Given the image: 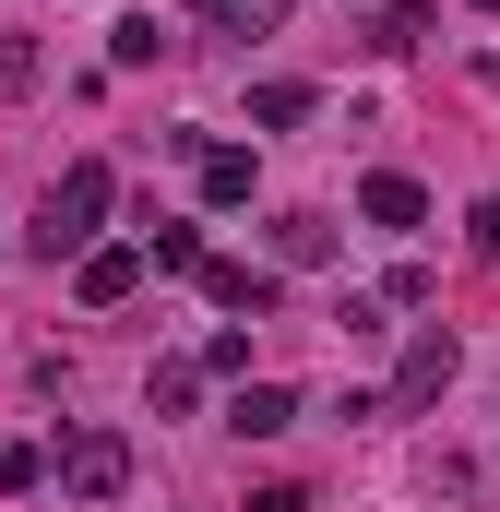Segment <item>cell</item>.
Wrapping results in <instances>:
<instances>
[{"label":"cell","instance_id":"6","mask_svg":"<svg viewBox=\"0 0 500 512\" xmlns=\"http://www.w3.org/2000/svg\"><path fill=\"white\" fill-rule=\"evenodd\" d=\"M203 298H215L227 322H262V310H274V274H262V262H203Z\"/></svg>","mask_w":500,"mask_h":512},{"label":"cell","instance_id":"2","mask_svg":"<svg viewBox=\"0 0 500 512\" xmlns=\"http://www.w3.org/2000/svg\"><path fill=\"white\" fill-rule=\"evenodd\" d=\"M60 489H72V501H120L131 489V441L120 429H72V441H60Z\"/></svg>","mask_w":500,"mask_h":512},{"label":"cell","instance_id":"10","mask_svg":"<svg viewBox=\"0 0 500 512\" xmlns=\"http://www.w3.org/2000/svg\"><path fill=\"white\" fill-rule=\"evenodd\" d=\"M286 0H203V36H274Z\"/></svg>","mask_w":500,"mask_h":512},{"label":"cell","instance_id":"19","mask_svg":"<svg viewBox=\"0 0 500 512\" xmlns=\"http://www.w3.org/2000/svg\"><path fill=\"white\" fill-rule=\"evenodd\" d=\"M465 251L500 262V191H489V203H465Z\"/></svg>","mask_w":500,"mask_h":512},{"label":"cell","instance_id":"12","mask_svg":"<svg viewBox=\"0 0 500 512\" xmlns=\"http://www.w3.org/2000/svg\"><path fill=\"white\" fill-rule=\"evenodd\" d=\"M203 203H250V143H203Z\"/></svg>","mask_w":500,"mask_h":512},{"label":"cell","instance_id":"17","mask_svg":"<svg viewBox=\"0 0 500 512\" xmlns=\"http://www.w3.org/2000/svg\"><path fill=\"white\" fill-rule=\"evenodd\" d=\"M36 72H48L36 36H0V96H36Z\"/></svg>","mask_w":500,"mask_h":512},{"label":"cell","instance_id":"4","mask_svg":"<svg viewBox=\"0 0 500 512\" xmlns=\"http://www.w3.org/2000/svg\"><path fill=\"white\" fill-rule=\"evenodd\" d=\"M72 286H84V310H120L131 286H143V239H96V251L72 262Z\"/></svg>","mask_w":500,"mask_h":512},{"label":"cell","instance_id":"1","mask_svg":"<svg viewBox=\"0 0 500 512\" xmlns=\"http://www.w3.org/2000/svg\"><path fill=\"white\" fill-rule=\"evenodd\" d=\"M108 191H120L108 155H72V167L48 179V203H36V251H48V262H84L96 227H108Z\"/></svg>","mask_w":500,"mask_h":512},{"label":"cell","instance_id":"18","mask_svg":"<svg viewBox=\"0 0 500 512\" xmlns=\"http://www.w3.org/2000/svg\"><path fill=\"white\" fill-rule=\"evenodd\" d=\"M227 370H250V334L227 322V334H203V382H227Z\"/></svg>","mask_w":500,"mask_h":512},{"label":"cell","instance_id":"11","mask_svg":"<svg viewBox=\"0 0 500 512\" xmlns=\"http://www.w3.org/2000/svg\"><path fill=\"white\" fill-rule=\"evenodd\" d=\"M310 108H322L310 84H250V131H298Z\"/></svg>","mask_w":500,"mask_h":512},{"label":"cell","instance_id":"9","mask_svg":"<svg viewBox=\"0 0 500 512\" xmlns=\"http://www.w3.org/2000/svg\"><path fill=\"white\" fill-rule=\"evenodd\" d=\"M143 262H155V274H203V227H167V215H155V227H143Z\"/></svg>","mask_w":500,"mask_h":512},{"label":"cell","instance_id":"8","mask_svg":"<svg viewBox=\"0 0 500 512\" xmlns=\"http://www.w3.org/2000/svg\"><path fill=\"white\" fill-rule=\"evenodd\" d=\"M429 36H441V12H429V0H381V24H370V48H393V60H405V48H429Z\"/></svg>","mask_w":500,"mask_h":512},{"label":"cell","instance_id":"13","mask_svg":"<svg viewBox=\"0 0 500 512\" xmlns=\"http://www.w3.org/2000/svg\"><path fill=\"white\" fill-rule=\"evenodd\" d=\"M274 262H298V274L334 262V227H322V215H274Z\"/></svg>","mask_w":500,"mask_h":512},{"label":"cell","instance_id":"16","mask_svg":"<svg viewBox=\"0 0 500 512\" xmlns=\"http://www.w3.org/2000/svg\"><path fill=\"white\" fill-rule=\"evenodd\" d=\"M36 477H48V453H36V441H0V501H24Z\"/></svg>","mask_w":500,"mask_h":512},{"label":"cell","instance_id":"5","mask_svg":"<svg viewBox=\"0 0 500 512\" xmlns=\"http://www.w3.org/2000/svg\"><path fill=\"white\" fill-rule=\"evenodd\" d=\"M358 215H370V227H393V239H405V227H429V191H417L405 167H370V179H358Z\"/></svg>","mask_w":500,"mask_h":512},{"label":"cell","instance_id":"21","mask_svg":"<svg viewBox=\"0 0 500 512\" xmlns=\"http://www.w3.org/2000/svg\"><path fill=\"white\" fill-rule=\"evenodd\" d=\"M465 12H500V0H465Z\"/></svg>","mask_w":500,"mask_h":512},{"label":"cell","instance_id":"7","mask_svg":"<svg viewBox=\"0 0 500 512\" xmlns=\"http://www.w3.org/2000/svg\"><path fill=\"white\" fill-rule=\"evenodd\" d=\"M227 429H239V441H286V429H298V393H286V382H250L239 405H227Z\"/></svg>","mask_w":500,"mask_h":512},{"label":"cell","instance_id":"20","mask_svg":"<svg viewBox=\"0 0 500 512\" xmlns=\"http://www.w3.org/2000/svg\"><path fill=\"white\" fill-rule=\"evenodd\" d=\"M239 512H310V489H250Z\"/></svg>","mask_w":500,"mask_h":512},{"label":"cell","instance_id":"15","mask_svg":"<svg viewBox=\"0 0 500 512\" xmlns=\"http://www.w3.org/2000/svg\"><path fill=\"white\" fill-rule=\"evenodd\" d=\"M155 48H167V36H155V12H131V24H108V60H120V72H143Z\"/></svg>","mask_w":500,"mask_h":512},{"label":"cell","instance_id":"3","mask_svg":"<svg viewBox=\"0 0 500 512\" xmlns=\"http://www.w3.org/2000/svg\"><path fill=\"white\" fill-rule=\"evenodd\" d=\"M453 334H405V358H393V417H417V405H441L453 393Z\"/></svg>","mask_w":500,"mask_h":512},{"label":"cell","instance_id":"14","mask_svg":"<svg viewBox=\"0 0 500 512\" xmlns=\"http://www.w3.org/2000/svg\"><path fill=\"white\" fill-rule=\"evenodd\" d=\"M191 393H203V358H167V370L143 382V405H155V417H191Z\"/></svg>","mask_w":500,"mask_h":512}]
</instances>
